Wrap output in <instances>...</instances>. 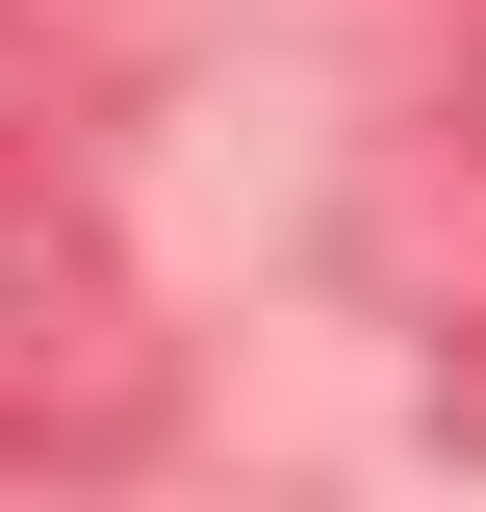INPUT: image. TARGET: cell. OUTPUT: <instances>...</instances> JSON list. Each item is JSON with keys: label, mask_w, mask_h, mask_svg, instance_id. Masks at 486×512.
Masks as SVG:
<instances>
[{"label": "cell", "mask_w": 486, "mask_h": 512, "mask_svg": "<svg viewBox=\"0 0 486 512\" xmlns=\"http://www.w3.org/2000/svg\"><path fill=\"white\" fill-rule=\"evenodd\" d=\"M128 410H154V282L77 180H0V461H103Z\"/></svg>", "instance_id": "obj_1"}, {"label": "cell", "mask_w": 486, "mask_h": 512, "mask_svg": "<svg viewBox=\"0 0 486 512\" xmlns=\"http://www.w3.org/2000/svg\"><path fill=\"white\" fill-rule=\"evenodd\" d=\"M435 77H461V154H486V0H461V52H435Z\"/></svg>", "instance_id": "obj_2"}]
</instances>
